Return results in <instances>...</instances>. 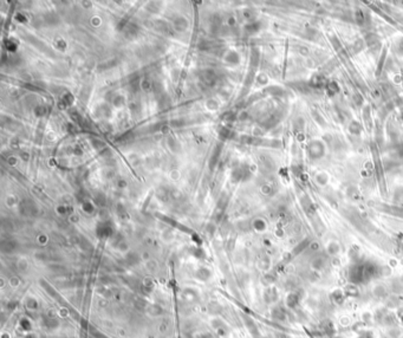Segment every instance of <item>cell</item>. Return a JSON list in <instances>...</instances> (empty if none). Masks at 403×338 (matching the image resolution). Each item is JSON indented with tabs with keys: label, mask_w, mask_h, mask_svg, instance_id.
<instances>
[{
	"label": "cell",
	"mask_w": 403,
	"mask_h": 338,
	"mask_svg": "<svg viewBox=\"0 0 403 338\" xmlns=\"http://www.w3.org/2000/svg\"><path fill=\"white\" fill-rule=\"evenodd\" d=\"M362 49H363V40H357L353 45V52L357 53V52L361 51Z\"/></svg>",
	"instance_id": "6"
},
{
	"label": "cell",
	"mask_w": 403,
	"mask_h": 338,
	"mask_svg": "<svg viewBox=\"0 0 403 338\" xmlns=\"http://www.w3.org/2000/svg\"><path fill=\"white\" fill-rule=\"evenodd\" d=\"M307 153L311 158H319L320 156L324 155V145L319 141L310 142L307 147Z\"/></svg>",
	"instance_id": "1"
},
{
	"label": "cell",
	"mask_w": 403,
	"mask_h": 338,
	"mask_svg": "<svg viewBox=\"0 0 403 338\" xmlns=\"http://www.w3.org/2000/svg\"><path fill=\"white\" fill-rule=\"evenodd\" d=\"M318 182L320 183V184H325L326 183V181H328V177H326V175L325 174H320V175H318L317 176V179H316Z\"/></svg>",
	"instance_id": "7"
},
{
	"label": "cell",
	"mask_w": 403,
	"mask_h": 338,
	"mask_svg": "<svg viewBox=\"0 0 403 338\" xmlns=\"http://www.w3.org/2000/svg\"><path fill=\"white\" fill-rule=\"evenodd\" d=\"M350 131L352 132V134H355V135H357V134H360L362 131V127L360 126V123H357V122H352L351 124H350Z\"/></svg>",
	"instance_id": "3"
},
{
	"label": "cell",
	"mask_w": 403,
	"mask_h": 338,
	"mask_svg": "<svg viewBox=\"0 0 403 338\" xmlns=\"http://www.w3.org/2000/svg\"><path fill=\"white\" fill-rule=\"evenodd\" d=\"M355 20H356L358 24H363V23H364V13L358 10V11L355 13Z\"/></svg>",
	"instance_id": "5"
},
{
	"label": "cell",
	"mask_w": 403,
	"mask_h": 338,
	"mask_svg": "<svg viewBox=\"0 0 403 338\" xmlns=\"http://www.w3.org/2000/svg\"><path fill=\"white\" fill-rule=\"evenodd\" d=\"M328 251H329L331 254L338 253V251H339V246H338V244H336V242H330V244H329V247H328Z\"/></svg>",
	"instance_id": "4"
},
{
	"label": "cell",
	"mask_w": 403,
	"mask_h": 338,
	"mask_svg": "<svg viewBox=\"0 0 403 338\" xmlns=\"http://www.w3.org/2000/svg\"><path fill=\"white\" fill-rule=\"evenodd\" d=\"M363 117L366 122V127H368V130H371V116H370V110H369V107H365V109L363 110Z\"/></svg>",
	"instance_id": "2"
}]
</instances>
